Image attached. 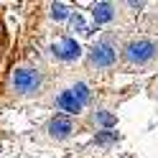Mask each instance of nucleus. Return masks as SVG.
Listing matches in <instances>:
<instances>
[{
	"instance_id": "1",
	"label": "nucleus",
	"mask_w": 158,
	"mask_h": 158,
	"mask_svg": "<svg viewBox=\"0 0 158 158\" xmlns=\"http://www.w3.org/2000/svg\"><path fill=\"white\" fill-rule=\"evenodd\" d=\"M92 100V87L89 82L82 77V74H69L61 77L59 82L46 92V105L59 110L66 117H74V115H82L87 110V105Z\"/></svg>"
},
{
	"instance_id": "2",
	"label": "nucleus",
	"mask_w": 158,
	"mask_h": 158,
	"mask_svg": "<svg viewBox=\"0 0 158 158\" xmlns=\"http://www.w3.org/2000/svg\"><path fill=\"white\" fill-rule=\"evenodd\" d=\"M5 92L13 100H36L46 92V72L36 64H18L8 74Z\"/></svg>"
},
{
	"instance_id": "3",
	"label": "nucleus",
	"mask_w": 158,
	"mask_h": 158,
	"mask_svg": "<svg viewBox=\"0 0 158 158\" xmlns=\"http://www.w3.org/2000/svg\"><path fill=\"white\" fill-rule=\"evenodd\" d=\"M120 61L125 69H148L158 61V38L138 36L120 48Z\"/></svg>"
},
{
	"instance_id": "4",
	"label": "nucleus",
	"mask_w": 158,
	"mask_h": 158,
	"mask_svg": "<svg viewBox=\"0 0 158 158\" xmlns=\"http://www.w3.org/2000/svg\"><path fill=\"white\" fill-rule=\"evenodd\" d=\"M117 64V44L110 36H102L89 51H87V69L89 72H107Z\"/></svg>"
},
{
	"instance_id": "5",
	"label": "nucleus",
	"mask_w": 158,
	"mask_h": 158,
	"mask_svg": "<svg viewBox=\"0 0 158 158\" xmlns=\"http://www.w3.org/2000/svg\"><path fill=\"white\" fill-rule=\"evenodd\" d=\"M51 56L56 59V61H61V64H74L79 61V56H82V46H79L77 38H59V41L51 44Z\"/></svg>"
},
{
	"instance_id": "6",
	"label": "nucleus",
	"mask_w": 158,
	"mask_h": 158,
	"mask_svg": "<svg viewBox=\"0 0 158 158\" xmlns=\"http://www.w3.org/2000/svg\"><path fill=\"white\" fill-rule=\"evenodd\" d=\"M77 125H74V117H66V115H54L51 120L46 123V135L56 143H64L74 135Z\"/></svg>"
},
{
	"instance_id": "7",
	"label": "nucleus",
	"mask_w": 158,
	"mask_h": 158,
	"mask_svg": "<svg viewBox=\"0 0 158 158\" xmlns=\"http://www.w3.org/2000/svg\"><path fill=\"white\" fill-rule=\"evenodd\" d=\"M92 18L97 21V26H105V23H112L117 18V5L115 3H97L92 8Z\"/></svg>"
},
{
	"instance_id": "8",
	"label": "nucleus",
	"mask_w": 158,
	"mask_h": 158,
	"mask_svg": "<svg viewBox=\"0 0 158 158\" xmlns=\"http://www.w3.org/2000/svg\"><path fill=\"white\" fill-rule=\"evenodd\" d=\"M92 120H94V125L105 127V130H110V127H112V125L117 123V120H115V115H112V112H107V110H94Z\"/></svg>"
},
{
	"instance_id": "9",
	"label": "nucleus",
	"mask_w": 158,
	"mask_h": 158,
	"mask_svg": "<svg viewBox=\"0 0 158 158\" xmlns=\"http://www.w3.org/2000/svg\"><path fill=\"white\" fill-rule=\"evenodd\" d=\"M69 15L72 13H69V8L64 3H51V21H64Z\"/></svg>"
},
{
	"instance_id": "10",
	"label": "nucleus",
	"mask_w": 158,
	"mask_h": 158,
	"mask_svg": "<svg viewBox=\"0 0 158 158\" xmlns=\"http://www.w3.org/2000/svg\"><path fill=\"white\" fill-rule=\"evenodd\" d=\"M94 140H97V143H102V145H110V143L117 140V133H112V130H100Z\"/></svg>"
}]
</instances>
